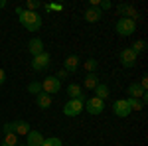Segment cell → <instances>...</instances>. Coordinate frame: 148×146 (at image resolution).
<instances>
[{
    "instance_id": "16",
    "label": "cell",
    "mask_w": 148,
    "mask_h": 146,
    "mask_svg": "<svg viewBox=\"0 0 148 146\" xmlns=\"http://www.w3.org/2000/svg\"><path fill=\"white\" fill-rule=\"evenodd\" d=\"M36 105H38L40 109H49V107H51V97L42 91L40 95H36Z\"/></svg>"
},
{
    "instance_id": "10",
    "label": "cell",
    "mask_w": 148,
    "mask_h": 146,
    "mask_svg": "<svg viewBox=\"0 0 148 146\" xmlns=\"http://www.w3.org/2000/svg\"><path fill=\"white\" fill-rule=\"evenodd\" d=\"M116 10H119V14H121L123 18H130V20H134V22L138 20L136 8H134V6H130V4H119V6H116Z\"/></svg>"
},
{
    "instance_id": "22",
    "label": "cell",
    "mask_w": 148,
    "mask_h": 146,
    "mask_svg": "<svg viewBox=\"0 0 148 146\" xmlns=\"http://www.w3.org/2000/svg\"><path fill=\"white\" fill-rule=\"evenodd\" d=\"M0 146H18V134H14V132L4 134V142Z\"/></svg>"
},
{
    "instance_id": "33",
    "label": "cell",
    "mask_w": 148,
    "mask_h": 146,
    "mask_svg": "<svg viewBox=\"0 0 148 146\" xmlns=\"http://www.w3.org/2000/svg\"><path fill=\"white\" fill-rule=\"evenodd\" d=\"M14 12H16V14L20 16V14H22V12H24V6H16V8H14Z\"/></svg>"
},
{
    "instance_id": "11",
    "label": "cell",
    "mask_w": 148,
    "mask_h": 146,
    "mask_svg": "<svg viewBox=\"0 0 148 146\" xmlns=\"http://www.w3.org/2000/svg\"><path fill=\"white\" fill-rule=\"evenodd\" d=\"M44 138H46V136L42 134L40 130H34V128H32V130L26 134V146H42Z\"/></svg>"
},
{
    "instance_id": "35",
    "label": "cell",
    "mask_w": 148,
    "mask_h": 146,
    "mask_svg": "<svg viewBox=\"0 0 148 146\" xmlns=\"http://www.w3.org/2000/svg\"><path fill=\"white\" fill-rule=\"evenodd\" d=\"M18 146H26V144H18Z\"/></svg>"
},
{
    "instance_id": "30",
    "label": "cell",
    "mask_w": 148,
    "mask_h": 146,
    "mask_svg": "<svg viewBox=\"0 0 148 146\" xmlns=\"http://www.w3.org/2000/svg\"><path fill=\"white\" fill-rule=\"evenodd\" d=\"M61 10H63L61 4H49V12H61Z\"/></svg>"
},
{
    "instance_id": "28",
    "label": "cell",
    "mask_w": 148,
    "mask_h": 146,
    "mask_svg": "<svg viewBox=\"0 0 148 146\" xmlns=\"http://www.w3.org/2000/svg\"><path fill=\"white\" fill-rule=\"evenodd\" d=\"M2 132H4V134H10V132H14V123H6L4 126H2Z\"/></svg>"
},
{
    "instance_id": "14",
    "label": "cell",
    "mask_w": 148,
    "mask_h": 146,
    "mask_svg": "<svg viewBox=\"0 0 148 146\" xmlns=\"http://www.w3.org/2000/svg\"><path fill=\"white\" fill-rule=\"evenodd\" d=\"M77 67H79V57L75 56V53L65 57V61H63V69H65L67 73H75Z\"/></svg>"
},
{
    "instance_id": "3",
    "label": "cell",
    "mask_w": 148,
    "mask_h": 146,
    "mask_svg": "<svg viewBox=\"0 0 148 146\" xmlns=\"http://www.w3.org/2000/svg\"><path fill=\"white\" fill-rule=\"evenodd\" d=\"M114 30H116V34L126 38V36H132L136 32V22L134 20H130V18H119L116 24H114Z\"/></svg>"
},
{
    "instance_id": "1",
    "label": "cell",
    "mask_w": 148,
    "mask_h": 146,
    "mask_svg": "<svg viewBox=\"0 0 148 146\" xmlns=\"http://www.w3.org/2000/svg\"><path fill=\"white\" fill-rule=\"evenodd\" d=\"M18 20H20V24H22L28 32H38V30L42 28V16H40L38 12L24 10L22 14L18 16Z\"/></svg>"
},
{
    "instance_id": "27",
    "label": "cell",
    "mask_w": 148,
    "mask_h": 146,
    "mask_svg": "<svg viewBox=\"0 0 148 146\" xmlns=\"http://www.w3.org/2000/svg\"><path fill=\"white\" fill-rule=\"evenodd\" d=\"M101 12H107V10H111L113 8V2L111 0H99V6H97Z\"/></svg>"
},
{
    "instance_id": "8",
    "label": "cell",
    "mask_w": 148,
    "mask_h": 146,
    "mask_svg": "<svg viewBox=\"0 0 148 146\" xmlns=\"http://www.w3.org/2000/svg\"><path fill=\"white\" fill-rule=\"evenodd\" d=\"M136 53L130 49V47H125V49H121V63H123V67L130 69L136 65Z\"/></svg>"
},
{
    "instance_id": "15",
    "label": "cell",
    "mask_w": 148,
    "mask_h": 146,
    "mask_svg": "<svg viewBox=\"0 0 148 146\" xmlns=\"http://www.w3.org/2000/svg\"><path fill=\"white\" fill-rule=\"evenodd\" d=\"M101 81H99V77H97V73H87L85 75V79H83V87L89 91H95V87L99 85Z\"/></svg>"
},
{
    "instance_id": "17",
    "label": "cell",
    "mask_w": 148,
    "mask_h": 146,
    "mask_svg": "<svg viewBox=\"0 0 148 146\" xmlns=\"http://www.w3.org/2000/svg\"><path fill=\"white\" fill-rule=\"evenodd\" d=\"M32 130V126L26 123V121H14V134H22L26 136L28 132Z\"/></svg>"
},
{
    "instance_id": "9",
    "label": "cell",
    "mask_w": 148,
    "mask_h": 146,
    "mask_svg": "<svg viewBox=\"0 0 148 146\" xmlns=\"http://www.w3.org/2000/svg\"><path fill=\"white\" fill-rule=\"evenodd\" d=\"M126 93L130 95V99H142V103H146V91L142 89L138 83H130L126 87Z\"/></svg>"
},
{
    "instance_id": "2",
    "label": "cell",
    "mask_w": 148,
    "mask_h": 146,
    "mask_svg": "<svg viewBox=\"0 0 148 146\" xmlns=\"http://www.w3.org/2000/svg\"><path fill=\"white\" fill-rule=\"evenodd\" d=\"M85 101H87V97L69 99V101L63 105V114H65V117H79L81 112L85 111Z\"/></svg>"
},
{
    "instance_id": "6",
    "label": "cell",
    "mask_w": 148,
    "mask_h": 146,
    "mask_svg": "<svg viewBox=\"0 0 148 146\" xmlns=\"http://www.w3.org/2000/svg\"><path fill=\"white\" fill-rule=\"evenodd\" d=\"M130 112H132V111H130V107H128L126 99H116V101L113 103V114H114V117H119V119H126Z\"/></svg>"
},
{
    "instance_id": "26",
    "label": "cell",
    "mask_w": 148,
    "mask_h": 146,
    "mask_svg": "<svg viewBox=\"0 0 148 146\" xmlns=\"http://www.w3.org/2000/svg\"><path fill=\"white\" fill-rule=\"evenodd\" d=\"M38 8H42V2H38V0H28V2H26V8H24V10H28V12H36Z\"/></svg>"
},
{
    "instance_id": "21",
    "label": "cell",
    "mask_w": 148,
    "mask_h": 146,
    "mask_svg": "<svg viewBox=\"0 0 148 146\" xmlns=\"http://www.w3.org/2000/svg\"><path fill=\"white\" fill-rule=\"evenodd\" d=\"M28 93L30 95H40L42 93V81H32V83H28Z\"/></svg>"
},
{
    "instance_id": "29",
    "label": "cell",
    "mask_w": 148,
    "mask_h": 146,
    "mask_svg": "<svg viewBox=\"0 0 148 146\" xmlns=\"http://www.w3.org/2000/svg\"><path fill=\"white\" fill-rule=\"evenodd\" d=\"M138 85L146 91V89H148V75H142V77H140V81H138Z\"/></svg>"
},
{
    "instance_id": "34",
    "label": "cell",
    "mask_w": 148,
    "mask_h": 146,
    "mask_svg": "<svg viewBox=\"0 0 148 146\" xmlns=\"http://www.w3.org/2000/svg\"><path fill=\"white\" fill-rule=\"evenodd\" d=\"M4 6H6V0H0V10H2Z\"/></svg>"
},
{
    "instance_id": "25",
    "label": "cell",
    "mask_w": 148,
    "mask_h": 146,
    "mask_svg": "<svg viewBox=\"0 0 148 146\" xmlns=\"http://www.w3.org/2000/svg\"><path fill=\"white\" fill-rule=\"evenodd\" d=\"M130 49H132V51L138 56V53H142V51L146 49V42H144V40H136V42L132 44V47H130Z\"/></svg>"
},
{
    "instance_id": "5",
    "label": "cell",
    "mask_w": 148,
    "mask_h": 146,
    "mask_svg": "<svg viewBox=\"0 0 148 146\" xmlns=\"http://www.w3.org/2000/svg\"><path fill=\"white\" fill-rule=\"evenodd\" d=\"M49 63H51V56L47 53V51H44V53H40V56L32 57V69L34 71H46L47 67H49Z\"/></svg>"
},
{
    "instance_id": "20",
    "label": "cell",
    "mask_w": 148,
    "mask_h": 146,
    "mask_svg": "<svg viewBox=\"0 0 148 146\" xmlns=\"http://www.w3.org/2000/svg\"><path fill=\"white\" fill-rule=\"evenodd\" d=\"M83 67H85V71H87V73H95V71H97V67H99V61H97L95 57H89V59L83 63Z\"/></svg>"
},
{
    "instance_id": "24",
    "label": "cell",
    "mask_w": 148,
    "mask_h": 146,
    "mask_svg": "<svg viewBox=\"0 0 148 146\" xmlns=\"http://www.w3.org/2000/svg\"><path fill=\"white\" fill-rule=\"evenodd\" d=\"M42 146H63V142H61V138H57V136H49V138H44Z\"/></svg>"
},
{
    "instance_id": "23",
    "label": "cell",
    "mask_w": 148,
    "mask_h": 146,
    "mask_svg": "<svg viewBox=\"0 0 148 146\" xmlns=\"http://www.w3.org/2000/svg\"><path fill=\"white\" fill-rule=\"evenodd\" d=\"M126 103H128V107H130V111H142V107H144V103L140 101V99H126Z\"/></svg>"
},
{
    "instance_id": "18",
    "label": "cell",
    "mask_w": 148,
    "mask_h": 146,
    "mask_svg": "<svg viewBox=\"0 0 148 146\" xmlns=\"http://www.w3.org/2000/svg\"><path fill=\"white\" fill-rule=\"evenodd\" d=\"M67 95H69V99H81V97H85L81 85H77V83H69L67 85Z\"/></svg>"
},
{
    "instance_id": "4",
    "label": "cell",
    "mask_w": 148,
    "mask_h": 146,
    "mask_svg": "<svg viewBox=\"0 0 148 146\" xmlns=\"http://www.w3.org/2000/svg\"><path fill=\"white\" fill-rule=\"evenodd\" d=\"M59 89H61V81H59L56 75H47V77L42 81V91L47 93L49 97H51V95H57Z\"/></svg>"
},
{
    "instance_id": "12",
    "label": "cell",
    "mask_w": 148,
    "mask_h": 146,
    "mask_svg": "<svg viewBox=\"0 0 148 146\" xmlns=\"http://www.w3.org/2000/svg\"><path fill=\"white\" fill-rule=\"evenodd\" d=\"M28 51L32 53V57L44 53L46 49H44V42H42V38H32V40L28 42Z\"/></svg>"
},
{
    "instance_id": "19",
    "label": "cell",
    "mask_w": 148,
    "mask_h": 146,
    "mask_svg": "<svg viewBox=\"0 0 148 146\" xmlns=\"http://www.w3.org/2000/svg\"><path fill=\"white\" fill-rule=\"evenodd\" d=\"M109 95H111V91H109V85H105V83H99V85L95 87V97H97V99H101V101H107V99H109Z\"/></svg>"
},
{
    "instance_id": "7",
    "label": "cell",
    "mask_w": 148,
    "mask_h": 146,
    "mask_svg": "<svg viewBox=\"0 0 148 146\" xmlns=\"http://www.w3.org/2000/svg\"><path fill=\"white\" fill-rule=\"evenodd\" d=\"M85 111L89 112V114H101L103 111H105V101H101V99H97V97H91V99H87L85 101Z\"/></svg>"
},
{
    "instance_id": "13",
    "label": "cell",
    "mask_w": 148,
    "mask_h": 146,
    "mask_svg": "<svg viewBox=\"0 0 148 146\" xmlns=\"http://www.w3.org/2000/svg\"><path fill=\"white\" fill-rule=\"evenodd\" d=\"M103 18V12L97 8V6H89L87 8V12H85V22H89V24H95V22H99Z\"/></svg>"
},
{
    "instance_id": "32",
    "label": "cell",
    "mask_w": 148,
    "mask_h": 146,
    "mask_svg": "<svg viewBox=\"0 0 148 146\" xmlns=\"http://www.w3.org/2000/svg\"><path fill=\"white\" fill-rule=\"evenodd\" d=\"M4 81H6V71L0 67V85H4Z\"/></svg>"
},
{
    "instance_id": "31",
    "label": "cell",
    "mask_w": 148,
    "mask_h": 146,
    "mask_svg": "<svg viewBox=\"0 0 148 146\" xmlns=\"http://www.w3.org/2000/svg\"><path fill=\"white\" fill-rule=\"evenodd\" d=\"M67 75H69V73L65 71V69H59V71H57V75H56V77L59 79V81H61V79H65V77H67Z\"/></svg>"
}]
</instances>
